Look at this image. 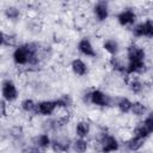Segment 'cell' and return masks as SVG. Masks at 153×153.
Returning a JSON list of instances; mask_svg holds the SVG:
<instances>
[{"label": "cell", "instance_id": "6da1fadb", "mask_svg": "<svg viewBox=\"0 0 153 153\" xmlns=\"http://www.w3.org/2000/svg\"><path fill=\"white\" fill-rule=\"evenodd\" d=\"M93 145L99 153H116L121 149V142L114 134L109 133L106 128H100L93 139Z\"/></svg>", "mask_w": 153, "mask_h": 153}, {"label": "cell", "instance_id": "7a4b0ae2", "mask_svg": "<svg viewBox=\"0 0 153 153\" xmlns=\"http://www.w3.org/2000/svg\"><path fill=\"white\" fill-rule=\"evenodd\" d=\"M19 98V90L17 84L11 78H4L1 80V99L12 104Z\"/></svg>", "mask_w": 153, "mask_h": 153}, {"label": "cell", "instance_id": "3957f363", "mask_svg": "<svg viewBox=\"0 0 153 153\" xmlns=\"http://www.w3.org/2000/svg\"><path fill=\"white\" fill-rule=\"evenodd\" d=\"M90 104L96 106V108L105 109V108L115 105V100H114V98L111 96H109L103 90H100V88H91Z\"/></svg>", "mask_w": 153, "mask_h": 153}, {"label": "cell", "instance_id": "277c9868", "mask_svg": "<svg viewBox=\"0 0 153 153\" xmlns=\"http://www.w3.org/2000/svg\"><path fill=\"white\" fill-rule=\"evenodd\" d=\"M51 137L53 140H51L50 151L53 153H68L69 151H72L73 140L66 134H61V131H59L53 134Z\"/></svg>", "mask_w": 153, "mask_h": 153}, {"label": "cell", "instance_id": "5b68a950", "mask_svg": "<svg viewBox=\"0 0 153 153\" xmlns=\"http://www.w3.org/2000/svg\"><path fill=\"white\" fill-rule=\"evenodd\" d=\"M130 30L134 38H153V19L147 18L137 22Z\"/></svg>", "mask_w": 153, "mask_h": 153}, {"label": "cell", "instance_id": "8992f818", "mask_svg": "<svg viewBox=\"0 0 153 153\" xmlns=\"http://www.w3.org/2000/svg\"><path fill=\"white\" fill-rule=\"evenodd\" d=\"M137 12L133 7H126L116 14V22L122 27H133L137 23Z\"/></svg>", "mask_w": 153, "mask_h": 153}, {"label": "cell", "instance_id": "52a82bcc", "mask_svg": "<svg viewBox=\"0 0 153 153\" xmlns=\"http://www.w3.org/2000/svg\"><path fill=\"white\" fill-rule=\"evenodd\" d=\"M146 57H147V51L142 45L131 42L126 47L127 61H146Z\"/></svg>", "mask_w": 153, "mask_h": 153}, {"label": "cell", "instance_id": "ba28073f", "mask_svg": "<svg viewBox=\"0 0 153 153\" xmlns=\"http://www.w3.org/2000/svg\"><path fill=\"white\" fill-rule=\"evenodd\" d=\"M92 14L98 23H105L110 17V6L108 1L100 0L92 5Z\"/></svg>", "mask_w": 153, "mask_h": 153}, {"label": "cell", "instance_id": "9c48e42d", "mask_svg": "<svg viewBox=\"0 0 153 153\" xmlns=\"http://www.w3.org/2000/svg\"><path fill=\"white\" fill-rule=\"evenodd\" d=\"M76 50L82 56H86V57H90V59H96L97 55H98L94 45L92 44V42H91V39L88 37H81L78 41V43H76Z\"/></svg>", "mask_w": 153, "mask_h": 153}, {"label": "cell", "instance_id": "30bf717a", "mask_svg": "<svg viewBox=\"0 0 153 153\" xmlns=\"http://www.w3.org/2000/svg\"><path fill=\"white\" fill-rule=\"evenodd\" d=\"M57 110L55 99H43L37 102V112L36 115L42 117H51Z\"/></svg>", "mask_w": 153, "mask_h": 153}, {"label": "cell", "instance_id": "8fae6325", "mask_svg": "<svg viewBox=\"0 0 153 153\" xmlns=\"http://www.w3.org/2000/svg\"><path fill=\"white\" fill-rule=\"evenodd\" d=\"M148 71V65L146 61H127L126 75H143Z\"/></svg>", "mask_w": 153, "mask_h": 153}, {"label": "cell", "instance_id": "7c38bea8", "mask_svg": "<svg viewBox=\"0 0 153 153\" xmlns=\"http://www.w3.org/2000/svg\"><path fill=\"white\" fill-rule=\"evenodd\" d=\"M69 68H71L72 73L75 76H79V78L86 76L88 74V72H90L88 65L80 57H74L69 63Z\"/></svg>", "mask_w": 153, "mask_h": 153}, {"label": "cell", "instance_id": "4fadbf2b", "mask_svg": "<svg viewBox=\"0 0 153 153\" xmlns=\"http://www.w3.org/2000/svg\"><path fill=\"white\" fill-rule=\"evenodd\" d=\"M92 131V122L90 120L82 118L75 122L74 124V134L75 137H82L87 139Z\"/></svg>", "mask_w": 153, "mask_h": 153}, {"label": "cell", "instance_id": "5bb4252c", "mask_svg": "<svg viewBox=\"0 0 153 153\" xmlns=\"http://www.w3.org/2000/svg\"><path fill=\"white\" fill-rule=\"evenodd\" d=\"M7 136L13 143H23L25 137V130L22 124H13L7 128Z\"/></svg>", "mask_w": 153, "mask_h": 153}, {"label": "cell", "instance_id": "9a60e30c", "mask_svg": "<svg viewBox=\"0 0 153 153\" xmlns=\"http://www.w3.org/2000/svg\"><path fill=\"white\" fill-rule=\"evenodd\" d=\"M2 16H4V18H5L7 22H10V23H16V22H18V20L22 18L23 11H22V8H20L19 6H17V5H7V6L4 8V11H2Z\"/></svg>", "mask_w": 153, "mask_h": 153}, {"label": "cell", "instance_id": "2e32d148", "mask_svg": "<svg viewBox=\"0 0 153 153\" xmlns=\"http://www.w3.org/2000/svg\"><path fill=\"white\" fill-rule=\"evenodd\" d=\"M108 66L116 73L126 75V69H127V59L122 56H110L108 60Z\"/></svg>", "mask_w": 153, "mask_h": 153}, {"label": "cell", "instance_id": "e0dca14e", "mask_svg": "<svg viewBox=\"0 0 153 153\" xmlns=\"http://www.w3.org/2000/svg\"><path fill=\"white\" fill-rule=\"evenodd\" d=\"M102 49L109 56H117L120 50H121V45H120V42L116 38L109 37V38H105L102 42Z\"/></svg>", "mask_w": 153, "mask_h": 153}, {"label": "cell", "instance_id": "ac0fdd59", "mask_svg": "<svg viewBox=\"0 0 153 153\" xmlns=\"http://www.w3.org/2000/svg\"><path fill=\"white\" fill-rule=\"evenodd\" d=\"M146 143V139H142V137H137V136H134V135H130L127 140L123 141V146L126 147V149L128 152H133V153H136L139 152Z\"/></svg>", "mask_w": 153, "mask_h": 153}, {"label": "cell", "instance_id": "d6986e66", "mask_svg": "<svg viewBox=\"0 0 153 153\" xmlns=\"http://www.w3.org/2000/svg\"><path fill=\"white\" fill-rule=\"evenodd\" d=\"M51 135L48 134V133H39V134H36L32 139H31V145L33 146H37L39 148H43V149H50V146H51Z\"/></svg>", "mask_w": 153, "mask_h": 153}, {"label": "cell", "instance_id": "ffe728a7", "mask_svg": "<svg viewBox=\"0 0 153 153\" xmlns=\"http://www.w3.org/2000/svg\"><path fill=\"white\" fill-rule=\"evenodd\" d=\"M127 87L130 91V93L135 94V96H140L142 94L146 88H147V84L145 81H142L140 78H129L128 82H127Z\"/></svg>", "mask_w": 153, "mask_h": 153}, {"label": "cell", "instance_id": "44dd1931", "mask_svg": "<svg viewBox=\"0 0 153 153\" xmlns=\"http://www.w3.org/2000/svg\"><path fill=\"white\" fill-rule=\"evenodd\" d=\"M18 36L13 32L2 30L1 32V47L2 48H16L18 45Z\"/></svg>", "mask_w": 153, "mask_h": 153}, {"label": "cell", "instance_id": "7402d4cb", "mask_svg": "<svg viewBox=\"0 0 153 153\" xmlns=\"http://www.w3.org/2000/svg\"><path fill=\"white\" fill-rule=\"evenodd\" d=\"M56 105H57V110H63V111H69V109L73 108L74 104V99L69 93H63L60 94L57 98H55Z\"/></svg>", "mask_w": 153, "mask_h": 153}, {"label": "cell", "instance_id": "603a6c76", "mask_svg": "<svg viewBox=\"0 0 153 153\" xmlns=\"http://www.w3.org/2000/svg\"><path fill=\"white\" fill-rule=\"evenodd\" d=\"M19 109L23 114L26 115H36L37 112V102L32 98H24L19 103Z\"/></svg>", "mask_w": 153, "mask_h": 153}, {"label": "cell", "instance_id": "cb8c5ba5", "mask_svg": "<svg viewBox=\"0 0 153 153\" xmlns=\"http://www.w3.org/2000/svg\"><path fill=\"white\" fill-rule=\"evenodd\" d=\"M91 143L88 139H82V137H75L73 139L72 142V151L74 153H87L90 151Z\"/></svg>", "mask_w": 153, "mask_h": 153}, {"label": "cell", "instance_id": "d4e9b609", "mask_svg": "<svg viewBox=\"0 0 153 153\" xmlns=\"http://www.w3.org/2000/svg\"><path fill=\"white\" fill-rule=\"evenodd\" d=\"M115 106H116V109H117L121 114H123V115L130 114L131 106H133V100H130L128 97L122 96V97H118V98L115 99Z\"/></svg>", "mask_w": 153, "mask_h": 153}, {"label": "cell", "instance_id": "484cf974", "mask_svg": "<svg viewBox=\"0 0 153 153\" xmlns=\"http://www.w3.org/2000/svg\"><path fill=\"white\" fill-rule=\"evenodd\" d=\"M130 114L135 117H143L148 114V106L141 100H134Z\"/></svg>", "mask_w": 153, "mask_h": 153}, {"label": "cell", "instance_id": "4316f807", "mask_svg": "<svg viewBox=\"0 0 153 153\" xmlns=\"http://www.w3.org/2000/svg\"><path fill=\"white\" fill-rule=\"evenodd\" d=\"M56 118H57V124H59L60 130H63L65 128H67L71 124L73 117H72V114L69 111H65L63 114L59 115Z\"/></svg>", "mask_w": 153, "mask_h": 153}, {"label": "cell", "instance_id": "83f0119b", "mask_svg": "<svg viewBox=\"0 0 153 153\" xmlns=\"http://www.w3.org/2000/svg\"><path fill=\"white\" fill-rule=\"evenodd\" d=\"M131 135L137 136V137H142V139H146V140L151 136V134L147 131V129L143 127V124L141 122H139L134 126V128L131 130Z\"/></svg>", "mask_w": 153, "mask_h": 153}, {"label": "cell", "instance_id": "f1b7e54d", "mask_svg": "<svg viewBox=\"0 0 153 153\" xmlns=\"http://www.w3.org/2000/svg\"><path fill=\"white\" fill-rule=\"evenodd\" d=\"M141 123H142V124H143V127L147 129V131L152 135V134H153V118L146 115V116H145V118L141 121Z\"/></svg>", "mask_w": 153, "mask_h": 153}, {"label": "cell", "instance_id": "f546056e", "mask_svg": "<svg viewBox=\"0 0 153 153\" xmlns=\"http://www.w3.org/2000/svg\"><path fill=\"white\" fill-rule=\"evenodd\" d=\"M8 108H10V104L7 102H5L4 99L0 100V109H1V118L5 120L7 116H8Z\"/></svg>", "mask_w": 153, "mask_h": 153}, {"label": "cell", "instance_id": "4dcf8cb0", "mask_svg": "<svg viewBox=\"0 0 153 153\" xmlns=\"http://www.w3.org/2000/svg\"><path fill=\"white\" fill-rule=\"evenodd\" d=\"M25 153H48V152H47V149H43V148L37 147V146L30 145V146H27V148L25 149Z\"/></svg>", "mask_w": 153, "mask_h": 153}, {"label": "cell", "instance_id": "1f68e13d", "mask_svg": "<svg viewBox=\"0 0 153 153\" xmlns=\"http://www.w3.org/2000/svg\"><path fill=\"white\" fill-rule=\"evenodd\" d=\"M90 93H91V88L84 90V92L81 93V100L84 104H90Z\"/></svg>", "mask_w": 153, "mask_h": 153}, {"label": "cell", "instance_id": "d6a6232c", "mask_svg": "<svg viewBox=\"0 0 153 153\" xmlns=\"http://www.w3.org/2000/svg\"><path fill=\"white\" fill-rule=\"evenodd\" d=\"M147 116H149V117H152V118H153V110H151V111H148V114H147Z\"/></svg>", "mask_w": 153, "mask_h": 153}, {"label": "cell", "instance_id": "836d02e7", "mask_svg": "<svg viewBox=\"0 0 153 153\" xmlns=\"http://www.w3.org/2000/svg\"><path fill=\"white\" fill-rule=\"evenodd\" d=\"M136 153H143V152H141V151H139V152H136Z\"/></svg>", "mask_w": 153, "mask_h": 153}]
</instances>
